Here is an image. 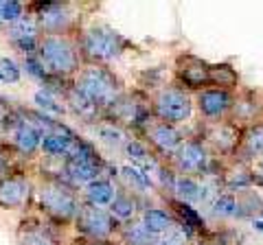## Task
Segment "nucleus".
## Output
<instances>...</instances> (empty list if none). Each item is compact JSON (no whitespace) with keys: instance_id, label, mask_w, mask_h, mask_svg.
<instances>
[{"instance_id":"nucleus-29","label":"nucleus","mask_w":263,"mask_h":245,"mask_svg":"<svg viewBox=\"0 0 263 245\" xmlns=\"http://www.w3.org/2000/svg\"><path fill=\"white\" fill-rule=\"evenodd\" d=\"M246 151H248L250 156L263 153V125L250 129V134L246 136Z\"/></svg>"},{"instance_id":"nucleus-22","label":"nucleus","mask_w":263,"mask_h":245,"mask_svg":"<svg viewBox=\"0 0 263 245\" xmlns=\"http://www.w3.org/2000/svg\"><path fill=\"white\" fill-rule=\"evenodd\" d=\"M110 215L117 217V219H129L132 215H134L136 210V203L134 199L129 197V195H114V199L110 203Z\"/></svg>"},{"instance_id":"nucleus-25","label":"nucleus","mask_w":263,"mask_h":245,"mask_svg":"<svg viewBox=\"0 0 263 245\" xmlns=\"http://www.w3.org/2000/svg\"><path fill=\"white\" fill-rule=\"evenodd\" d=\"M182 79L191 88H200V86H204L209 81V70L197 64V66H193V68H184L182 70Z\"/></svg>"},{"instance_id":"nucleus-13","label":"nucleus","mask_w":263,"mask_h":245,"mask_svg":"<svg viewBox=\"0 0 263 245\" xmlns=\"http://www.w3.org/2000/svg\"><path fill=\"white\" fill-rule=\"evenodd\" d=\"M110 108H112V112H114V118L127 122V125H141V122L147 120V110H145L143 103L117 99V101L110 105Z\"/></svg>"},{"instance_id":"nucleus-8","label":"nucleus","mask_w":263,"mask_h":245,"mask_svg":"<svg viewBox=\"0 0 263 245\" xmlns=\"http://www.w3.org/2000/svg\"><path fill=\"white\" fill-rule=\"evenodd\" d=\"M40 13H37V29L46 31L48 35H60L62 31L68 27L70 15L66 5H57V3H44V5H35Z\"/></svg>"},{"instance_id":"nucleus-2","label":"nucleus","mask_w":263,"mask_h":245,"mask_svg":"<svg viewBox=\"0 0 263 245\" xmlns=\"http://www.w3.org/2000/svg\"><path fill=\"white\" fill-rule=\"evenodd\" d=\"M40 208L51 219H57V221H70L72 217H77L79 203L75 193L70 191L68 184H64L62 179L48 177L40 186Z\"/></svg>"},{"instance_id":"nucleus-23","label":"nucleus","mask_w":263,"mask_h":245,"mask_svg":"<svg viewBox=\"0 0 263 245\" xmlns=\"http://www.w3.org/2000/svg\"><path fill=\"white\" fill-rule=\"evenodd\" d=\"M174 191L180 193L184 199L189 201H195V199H202V186L195 184L191 177H176L174 179Z\"/></svg>"},{"instance_id":"nucleus-16","label":"nucleus","mask_w":263,"mask_h":245,"mask_svg":"<svg viewBox=\"0 0 263 245\" xmlns=\"http://www.w3.org/2000/svg\"><path fill=\"white\" fill-rule=\"evenodd\" d=\"M86 197H88V203L90 206H108L112 203L114 199V189L110 182H105V179H95L92 184H88L86 189Z\"/></svg>"},{"instance_id":"nucleus-4","label":"nucleus","mask_w":263,"mask_h":245,"mask_svg":"<svg viewBox=\"0 0 263 245\" xmlns=\"http://www.w3.org/2000/svg\"><path fill=\"white\" fill-rule=\"evenodd\" d=\"M81 48L86 57L95 62H110L123 51V37L110 27H92L81 37Z\"/></svg>"},{"instance_id":"nucleus-20","label":"nucleus","mask_w":263,"mask_h":245,"mask_svg":"<svg viewBox=\"0 0 263 245\" xmlns=\"http://www.w3.org/2000/svg\"><path fill=\"white\" fill-rule=\"evenodd\" d=\"M143 228L149 234H162V232H167L169 228H171V219L167 215V210H158V208L147 210L145 217H143Z\"/></svg>"},{"instance_id":"nucleus-33","label":"nucleus","mask_w":263,"mask_h":245,"mask_svg":"<svg viewBox=\"0 0 263 245\" xmlns=\"http://www.w3.org/2000/svg\"><path fill=\"white\" fill-rule=\"evenodd\" d=\"M182 243H184V234L180 230H176V228H169L167 234H164L156 245H182Z\"/></svg>"},{"instance_id":"nucleus-5","label":"nucleus","mask_w":263,"mask_h":245,"mask_svg":"<svg viewBox=\"0 0 263 245\" xmlns=\"http://www.w3.org/2000/svg\"><path fill=\"white\" fill-rule=\"evenodd\" d=\"M114 228H117V221L108 210L90 206V203L77 210V230L90 236L92 241H105L114 232Z\"/></svg>"},{"instance_id":"nucleus-36","label":"nucleus","mask_w":263,"mask_h":245,"mask_svg":"<svg viewBox=\"0 0 263 245\" xmlns=\"http://www.w3.org/2000/svg\"><path fill=\"white\" fill-rule=\"evenodd\" d=\"M81 245H105V243L103 241H84Z\"/></svg>"},{"instance_id":"nucleus-37","label":"nucleus","mask_w":263,"mask_h":245,"mask_svg":"<svg viewBox=\"0 0 263 245\" xmlns=\"http://www.w3.org/2000/svg\"><path fill=\"white\" fill-rule=\"evenodd\" d=\"M254 226H257V230H261V232H263V221H257Z\"/></svg>"},{"instance_id":"nucleus-14","label":"nucleus","mask_w":263,"mask_h":245,"mask_svg":"<svg viewBox=\"0 0 263 245\" xmlns=\"http://www.w3.org/2000/svg\"><path fill=\"white\" fill-rule=\"evenodd\" d=\"M64 173L72 184H92L99 175V165L81 160H66Z\"/></svg>"},{"instance_id":"nucleus-7","label":"nucleus","mask_w":263,"mask_h":245,"mask_svg":"<svg viewBox=\"0 0 263 245\" xmlns=\"http://www.w3.org/2000/svg\"><path fill=\"white\" fill-rule=\"evenodd\" d=\"M156 110H158V114L167 122H178V120L189 118V114H191V101L180 90H167V92H162L158 96Z\"/></svg>"},{"instance_id":"nucleus-24","label":"nucleus","mask_w":263,"mask_h":245,"mask_svg":"<svg viewBox=\"0 0 263 245\" xmlns=\"http://www.w3.org/2000/svg\"><path fill=\"white\" fill-rule=\"evenodd\" d=\"M33 101L37 103V108H40V112L42 114H64V105H57V101H55V96H53V92H48V90H37L35 92V96H33Z\"/></svg>"},{"instance_id":"nucleus-39","label":"nucleus","mask_w":263,"mask_h":245,"mask_svg":"<svg viewBox=\"0 0 263 245\" xmlns=\"http://www.w3.org/2000/svg\"><path fill=\"white\" fill-rule=\"evenodd\" d=\"M261 169H263V162H261Z\"/></svg>"},{"instance_id":"nucleus-32","label":"nucleus","mask_w":263,"mask_h":245,"mask_svg":"<svg viewBox=\"0 0 263 245\" xmlns=\"http://www.w3.org/2000/svg\"><path fill=\"white\" fill-rule=\"evenodd\" d=\"M237 212V201L233 197H228V195H224V197H219L215 201V215L219 217H230Z\"/></svg>"},{"instance_id":"nucleus-28","label":"nucleus","mask_w":263,"mask_h":245,"mask_svg":"<svg viewBox=\"0 0 263 245\" xmlns=\"http://www.w3.org/2000/svg\"><path fill=\"white\" fill-rule=\"evenodd\" d=\"M97 134H99V138H101L103 142H108L112 147H119V145L125 142V136H123V132L119 127H114V125H101L97 129Z\"/></svg>"},{"instance_id":"nucleus-31","label":"nucleus","mask_w":263,"mask_h":245,"mask_svg":"<svg viewBox=\"0 0 263 245\" xmlns=\"http://www.w3.org/2000/svg\"><path fill=\"white\" fill-rule=\"evenodd\" d=\"M127 236V245H154L152 243V234L145 230L143 226H132L125 230Z\"/></svg>"},{"instance_id":"nucleus-34","label":"nucleus","mask_w":263,"mask_h":245,"mask_svg":"<svg viewBox=\"0 0 263 245\" xmlns=\"http://www.w3.org/2000/svg\"><path fill=\"white\" fill-rule=\"evenodd\" d=\"M180 212H182V217H184V226H193V228H200L202 226V221H200V217H197V212L193 210V208H189V206H184V203H180Z\"/></svg>"},{"instance_id":"nucleus-26","label":"nucleus","mask_w":263,"mask_h":245,"mask_svg":"<svg viewBox=\"0 0 263 245\" xmlns=\"http://www.w3.org/2000/svg\"><path fill=\"white\" fill-rule=\"evenodd\" d=\"M209 81H213L217 86H233L237 81V75L228 66H215L209 70Z\"/></svg>"},{"instance_id":"nucleus-17","label":"nucleus","mask_w":263,"mask_h":245,"mask_svg":"<svg viewBox=\"0 0 263 245\" xmlns=\"http://www.w3.org/2000/svg\"><path fill=\"white\" fill-rule=\"evenodd\" d=\"M149 138L154 145H158L162 151H171L176 149L178 142H180V136L178 132L171 125H167V122H160V125H154L149 129Z\"/></svg>"},{"instance_id":"nucleus-1","label":"nucleus","mask_w":263,"mask_h":245,"mask_svg":"<svg viewBox=\"0 0 263 245\" xmlns=\"http://www.w3.org/2000/svg\"><path fill=\"white\" fill-rule=\"evenodd\" d=\"M75 90L97 108H110L119 99V81L114 79L110 70L101 66H90L81 70L75 81Z\"/></svg>"},{"instance_id":"nucleus-3","label":"nucleus","mask_w":263,"mask_h":245,"mask_svg":"<svg viewBox=\"0 0 263 245\" xmlns=\"http://www.w3.org/2000/svg\"><path fill=\"white\" fill-rule=\"evenodd\" d=\"M37 59L51 75H68L79 66L77 51L62 35H44L37 44Z\"/></svg>"},{"instance_id":"nucleus-12","label":"nucleus","mask_w":263,"mask_h":245,"mask_svg":"<svg viewBox=\"0 0 263 245\" xmlns=\"http://www.w3.org/2000/svg\"><path fill=\"white\" fill-rule=\"evenodd\" d=\"M77 136L75 134H48V136H42V149L48 158H68L70 151H72V145H75Z\"/></svg>"},{"instance_id":"nucleus-38","label":"nucleus","mask_w":263,"mask_h":245,"mask_svg":"<svg viewBox=\"0 0 263 245\" xmlns=\"http://www.w3.org/2000/svg\"><path fill=\"white\" fill-rule=\"evenodd\" d=\"M0 81H3V75H0Z\"/></svg>"},{"instance_id":"nucleus-18","label":"nucleus","mask_w":263,"mask_h":245,"mask_svg":"<svg viewBox=\"0 0 263 245\" xmlns=\"http://www.w3.org/2000/svg\"><path fill=\"white\" fill-rule=\"evenodd\" d=\"M230 105V96L226 92H219V90H209L200 96V108L204 114L209 116H217Z\"/></svg>"},{"instance_id":"nucleus-35","label":"nucleus","mask_w":263,"mask_h":245,"mask_svg":"<svg viewBox=\"0 0 263 245\" xmlns=\"http://www.w3.org/2000/svg\"><path fill=\"white\" fill-rule=\"evenodd\" d=\"M11 171V156H9V149L5 145H0V179L5 175H9Z\"/></svg>"},{"instance_id":"nucleus-10","label":"nucleus","mask_w":263,"mask_h":245,"mask_svg":"<svg viewBox=\"0 0 263 245\" xmlns=\"http://www.w3.org/2000/svg\"><path fill=\"white\" fill-rule=\"evenodd\" d=\"M18 245H57V239L44 221L27 219L18 228Z\"/></svg>"},{"instance_id":"nucleus-11","label":"nucleus","mask_w":263,"mask_h":245,"mask_svg":"<svg viewBox=\"0 0 263 245\" xmlns=\"http://www.w3.org/2000/svg\"><path fill=\"white\" fill-rule=\"evenodd\" d=\"M176 160L180 169L189 171V173H197L206 167V153L197 142H184L176 153Z\"/></svg>"},{"instance_id":"nucleus-19","label":"nucleus","mask_w":263,"mask_h":245,"mask_svg":"<svg viewBox=\"0 0 263 245\" xmlns=\"http://www.w3.org/2000/svg\"><path fill=\"white\" fill-rule=\"evenodd\" d=\"M37 22L29 18V15H22L18 22H13L7 27V37L9 42H18V39H31V37H37Z\"/></svg>"},{"instance_id":"nucleus-6","label":"nucleus","mask_w":263,"mask_h":245,"mask_svg":"<svg viewBox=\"0 0 263 245\" xmlns=\"http://www.w3.org/2000/svg\"><path fill=\"white\" fill-rule=\"evenodd\" d=\"M31 197V184L27 175L9 173L0 179V208L5 210H18L29 203Z\"/></svg>"},{"instance_id":"nucleus-21","label":"nucleus","mask_w":263,"mask_h":245,"mask_svg":"<svg viewBox=\"0 0 263 245\" xmlns=\"http://www.w3.org/2000/svg\"><path fill=\"white\" fill-rule=\"evenodd\" d=\"M24 15V5L15 3V0H0V24L9 27V24L18 22Z\"/></svg>"},{"instance_id":"nucleus-9","label":"nucleus","mask_w":263,"mask_h":245,"mask_svg":"<svg viewBox=\"0 0 263 245\" xmlns=\"http://www.w3.org/2000/svg\"><path fill=\"white\" fill-rule=\"evenodd\" d=\"M9 136H11V149L24 158H31L33 153L40 149V145H42V134L33 125H29L22 116H20L18 127H15Z\"/></svg>"},{"instance_id":"nucleus-30","label":"nucleus","mask_w":263,"mask_h":245,"mask_svg":"<svg viewBox=\"0 0 263 245\" xmlns=\"http://www.w3.org/2000/svg\"><path fill=\"white\" fill-rule=\"evenodd\" d=\"M0 75H3V81H9V84H18L22 77V70L18 68V64L9 57H3L0 59Z\"/></svg>"},{"instance_id":"nucleus-27","label":"nucleus","mask_w":263,"mask_h":245,"mask_svg":"<svg viewBox=\"0 0 263 245\" xmlns=\"http://www.w3.org/2000/svg\"><path fill=\"white\" fill-rule=\"evenodd\" d=\"M123 177L127 179V184H132L134 189H149V177H147L141 169H136V167H125L121 171Z\"/></svg>"},{"instance_id":"nucleus-15","label":"nucleus","mask_w":263,"mask_h":245,"mask_svg":"<svg viewBox=\"0 0 263 245\" xmlns=\"http://www.w3.org/2000/svg\"><path fill=\"white\" fill-rule=\"evenodd\" d=\"M66 103L70 105V110L77 114L79 118H84V120H88V122H92V120H97V116H99V108L95 103H90L84 94H79L75 88H70V90H66Z\"/></svg>"}]
</instances>
